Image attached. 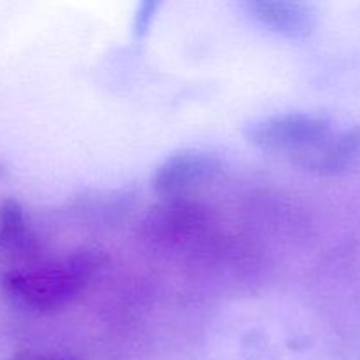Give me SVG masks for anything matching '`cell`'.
<instances>
[{"mask_svg":"<svg viewBox=\"0 0 360 360\" xmlns=\"http://www.w3.org/2000/svg\"><path fill=\"white\" fill-rule=\"evenodd\" d=\"M250 16L262 27L290 39H304L315 30L316 13L309 4L302 2H260L246 4Z\"/></svg>","mask_w":360,"mask_h":360,"instance_id":"8992f818","label":"cell"},{"mask_svg":"<svg viewBox=\"0 0 360 360\" xmlns=\"http://www.w3.org/2000/svg\"><path fill=\"white\" fill-rule=\"evenodd\" d=\"M97 269L95 253H74L55 262H35L9 271L4 276V290L20 308L46 315L74 304Z\"/></svg>","mask_w":360,"mask_h":360,"instance_id":"6da1fadb","label":"cell"},{"mask_svg":"<svg viewBox=\"0 0 360 360\" xmlns=\"http://www.w3.org/2000/svg\"><path fill=\"white\" fill-rule=\"evenodd\" d=\"M308 171L323 176L347 174L360 169V125H336L329 139L304 165Z\"/></svg>","mask_w":360,"mask_h":360,"instance_id":"5b68a950","label":"cell"},{"mask_svg":"<svg viewBox=\"0 0 360 360\" xmlns=\"http://www.w3.org/2000/svg\"><path fill=\"white\" fill-rule=\"evenodd\" d=\"M2 176H4V167H2V165H0V178H2Z\"/></svg>","mask_w":360,"mask_h":360,"instance_id":"9c48e42d","label":"cell"},{"mask_svg":"<svg viewBox=\"0 0 360 360\" xmlns=\"http://www.w3.org/2000/svg\"><path fill=\"white\" fill-rule=\"evenodd\" d=\"M221 172V160L204 150H183L165 158L155 171L151 185L165 200H179L206 186Z\"/></svg>","mask_w":360,"mask_h":360,"instance_id":"3957f363","label":"cell"},{"mask_svg":"<svg viewBox=\"0 0 360 360\" xmlns=\"http://www.w3.org/2000/svg\"><path fill=\"white\" fill-rule=\"evenodd\" d=\"M338 123L313 112H281L246 127V139L259 150L280 155L304 169L309 158L329 139Z\"/></svg>","mask_w":360,"mask_h":360,"instance_id":"7a4b0ae2","label":"cell"},{"mask_svg":"<svg viewBox=\"0 0 360 360\" xmlns=\"http://www.w3.org/2000/svg\"><path fill=\"white\" fill-rule=\"evenodd\" d=\"M158 4L157 2H144L141 4L139 9H137L136 14V25H134V30H136V35H144L150 28L151 20L155 16V11H157Z\"/></svg>","mask_w":360,"mask_h":360,"instance_id":"52a82bcc","label":"cell"},{"mask_svg":"<svg viewBox=\"0 0 360 360\" xmlns=\"http://www.w3.org/2000/svg\"><path fill=\"white\" fill-rule=\"evenodd\" d=\"M9 360H67V359L56 357V355L42 354V352L25 350V352H18V354L13 355V357H11Z\"/></svg>","mask_w":360,"mask_h":360,"instance_id":"ba28073f","label":"cell"},{"mask_svg":"<svg viewBox=\"0 0 360 360\" xmlns=\"http://www.w3.org/2000/svg\"><path fill=\"white\" fill-rule=\"evenodd\" d=\"M0 253L16 262V267L37 262V238L23 206L14 199L0 202Z\"/></svg>","mask_w":360,"mask_h":360,"instance_id":"277c9868","label":"cell"}]
</instances>
